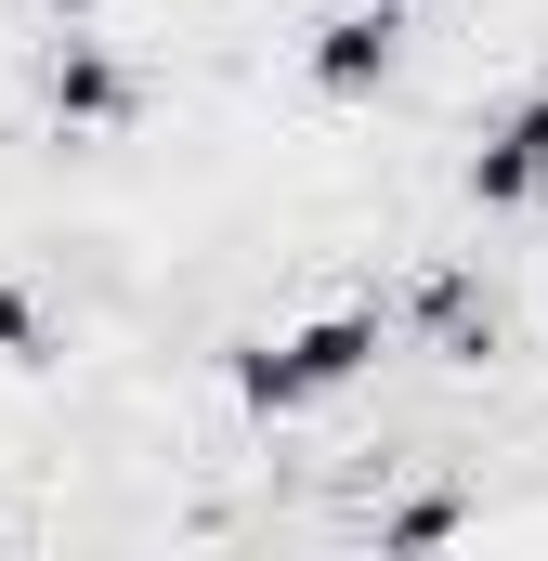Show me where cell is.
<instances>
[{
  "mask_svg": "<svg viewBox=\"0 0 548 561\" xmlns=\"http://www.w3.org/2000/svg\"><path fill=\"white\" fill-rule=\"evenodd\" d=\"M392 353V313L379 300H327V313H300V327H262V340H236V405L249 419H313V405H340L366 366Z\"/></svg>",
  "mask_w": 548,
  "mask_h": 561,
  "instance_id": "6da1fadb",
  "label": "cell"
},
{
  "mask_svg": "<svg viewBox=\"0 0 548 561\" xmlns=\"http://www.w3.org/2000/svg\"><path fill=\"white\" fill-rule=\"evenodd\" d=\"M406 13H418V0H406Z\"/></svg>",
  "mask_w": 548,
  "mask_h": 561,
  "instance_id": "ba28073f",
  "label": "cell"
},
{
  "mask_svg": "<svg viewBox=\"0 0 548 561\" xmlns=\"http://www.w3.org/2000/svg\"><path fill=\"white\" fill-rule=\"evenodd\" d=\"M418 327H431V353H457V366H483V340H496V313L470 300V275H431V287H418Z\"/></svg>",
  "mask_w": 548,
  "mask_h": 561,
  "instance_id": "5b68a950",
  "label": "cell"
},
{
  "mask_svg": "<svg viewBox=\"0 0 548 561\" xmlns=\"http://www.w3.org/2000/svg\"><path fill=\"white\" fill-rule=\"evenodd\" d=\"M0 366H53V300L26 275H0Z\"/></svg>",
  "mask_w": 548,
  "mask_h": 561,
  "instance_id": "8992f818",
  "label": "cell"
},
{
  "mask_svg": "<svg viewBox=\"0 0 548 561\" xmlns=\"http://www.w3.org/2000/svg\"><path fill=\"white\" fill-rule=\"evenodd\" d=\"M300 79H313L327 105H379V92L406 79V0H340V13H313V26H300Z\"/></svg>",
  "mask_w": 548,
  "mask_h": 561,
  "instance_id": "277c9868",
  "label": "cell"
},
{
  "mask_svg": "<svg viewBox=\"0 0 548 561\" xmlns=\"http://www.w3.org/2000/svg\"><path fill=\"white\" fill-rule=\"evenodd\" d=\"M457 523H470V496H392V510H379L392 549H431V536H457Z\"/></svg>",
  "mask_w": 548,
  "mask_h": 561,
  "instance_id": "52a82bcc",
  "label": "cell"
},
{
  "mask_svg": "<svg viewBox=\"0 0 548 561\" xmlns=\"http://www.w3.org/2000/svg\"><path fill=\"white\" fill-rule=\"evenodd\" d=\"M457 196L483 209V222H523V209H548V79H523L483 131H470V157H457Z\"/></svg>",
  "mask_w": 548,
  "mask_h": 561,
  "instance_id": "3957f363",
  "label": "cell"
},
{
  "mask_svg": "<svg viewBox=\"0 0 548 561\" xmlns=\"http://www.w3.org/2000/svg\"><path fill=\"white\" fill-rule=\"evenodd\" d=\"M26 92H39V118H53L66 144H118L144 118V66L105 39V26H53L39 66H26Z\"/></svg>",
  "mask_w": 548,
  "mask_h": 561,
  "instance_id": "7a4b0ae2",
  "label": "cell"
}]
</instances>
